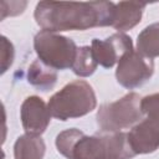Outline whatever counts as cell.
<instances>
[{
    "mask_svg": "<svg viewBox=\"0 0 159 159\" xmlns=\"http://www.w3.org/2000/svg\"><path fill=\"white\" fill-rule=\"evenodd\" d=\"M114 14V4L106 1L39 2L35 17L46 31H66L112 25Z\"/></svg>",
    "mask_w": 159,
    "mask_h": 159,
    "instance_id": "obj_1",
    "label": "cell"
},
{
    "mask_svg": "<svg viewBox=\"0 0 159 159\" xmlns=\"http://www.w3.org/2000/svg\"><path fill=\"white\" fill-rule=\"evenodd\" d=\"M128 135L119 133L108 137H84L76 129L57 135L56 145L68 159H130L135 155Z\"/></svg>",
    "mask_w": 159,
    "mask_h": 159,
    "instance_id": "obj_2",
    "label": "cell"
},
{
    "mask_svg": "<svg viewBox=\"0 0 159 159\" xmlns=\"http://www.w3.org/2000/svg\"><path fill=\"white\" fill-rule=\"evenodd\" d=\"M96 106L92 87L84 81H75L53 94L48 102L51 114L61 120L87 114Z\"/></svg>",
    "mask_w": 159,
    "mask_h": 159,
    "instance_id": "obj_3",
    "label": "cell"
},
{
    "mask_svg": "<svg viewBox=\"0 0 159 159\" xmlns=\"http://www.w3.org/2000/svg\"><path fill=\"white\" fill-rule=\"evenodd\" d=\"M140 107L148 118L133 128L128 140L134 153H149L159 147V94L145 97Z\"/></svg>",
    "mask_w": 159,
    "mask_h": 159,
    "instance_id": "obj_4",
    "label": "cell"
},
{
    "mask_svg": "<svg viewBox=\"0 0 159 159\" xmlns=\"http://www.w3.org/2000/svg\"><path fill=\"white\" fill-rule=\"evenodd\" d=\"M35 48L45 63L58 70L72 67L77 56L76 45L71 39L50 34L46 30L36 35Z\"/></svg>",
    "mask_w": 159,
    "mask_h": 159,
    "instance_id": "obj_5",
    "label": "cell"
},
{
    "mask_svg": "<svg viewBox=\"0 0 159 159\" xmlns=\"http://www.w3.org/2000/svg\"><path fill=\"white\" fill-rule=\"evenodd\" d=\"M139 99L137 93H130L118 102L103 104L97 113L98 125L103 130H118L132 125L142 116Z\"/></svg>",
    "mask_w": 159,
    "mask_h": 159,
    "instance_id": "obj_6",
    "label": "cell"
},
{
    "mask_svg": "<svg viewBox=\"0 0 159 159\" xmlns=\"http://www.w3.org/2000/svg\"><path fill=\"white\" fill-rule=\"evenodd\" d=\"M152 75L153 61L133 50L120 58L116 73L118 82L127 88H134L143 84Z\"/></svg>",
    "mask_w": 159,
    "mask_h": 159,
    "instance_id": "obj_7",
    "label": "cell"
},
{
    "mask_svg": "<svg viewBox=\"0 0 159 159\" xmlns=\"http://www.w3.org/2000/svg\"><path fill=\"white\" fill-rule=\"evenodd\" d=\"M132 41L130 37L125 35H113L104 41H99L94 39L92 41V53L97 63L108 68L114 65L117 58L119 60L128 52H130Z\"/></svg>",
    "mask_w": 159,
    "mask_h": 159,
    "instance_id": "obj_8",
    "label": "cell"
},
{
    "mask_svg": "<svg viewBox=\"0 0 159 159\" xmlns=\"http://www.w3.org/2000/svg\"><path fill=\"white\" fill-rule=\"evenodd\" d=\"M21 118L25 130L31 134H41L46 129L50 120L45 103L39 97L26 98L22 104Z\"/></svg>",
    "mask_w": 159,
    "mask_h": 159,
    "instance_id": "obj_9",
    "label": "cell"
},
{
    "mask_svg": "<svg viewBox=\"0 0 159 159\" xmlns=\"http://www.w3.org/2000/svg\"><path fill=\"white\" fill-rule=\"evenodd\" d=\"M145 7L144 4L135 2H119L117 5L114 20L112 26L117 30H128L140 21L142 11Z\"/></svg>",
    "mask_w": 159,
    "mask_h": 159,
    "instance_id": "obj_10",
    "label": "cell"
},
{
    "mask_svg": "<svg viewBox=\"0 0 159 159\" xmlns=\"http://www.w3.org/2000/svg\"><path fill=\"white\" fill-rule=\"evenodd\" d=\"M29 82L41 91H48L56 82V73L52 68H47L42 62L35 61L29 71Z\"/></svg>",
    "mask_w": 159,
    "mask_h": 159,
    "instance_id": "obj_11",
    "label": "cell"
},
{
    "mask_svg": "<svg viewBox=\"0 0 159 159\" xmlns=\"http://www.w3.org/2000/svg\"><path fill=\"white\" fill-rule=\"evenodd\" d=\"M138 51L149 57L159 56V24L148 26L138 36Z\"/></svg>",
    "mask_w": 159,
    "mask_h": 159,
    "instance_id": "obj_12",
    "label": "cell"
},
{
    "mask_svg": "<svg viewBox=\"0 0 159 159\" xmlns=\"http://www.w3.org/2000/svg\"><path fill=\"white\" fill-rule=\"evenodd\" d=\"M96 66H97V62L93 57L92 48H89L88 46H84L77 50V56L72 66V70L76 75L89 76L93 73Z\"/></svg>",
    "mask_w": 159,
    "mask_h": 159,
    "instance_id": "obj_13",
    "label": "cell"
},
{
    "mask_svg": "<svg viewBox=\"0 0 159 159\" xmlns=\"http://www.w3.org/2000/svg\"><path fill=\"white\" fill-rule=\"evenodd\" d=\"M43 152H45V144L42 139L37 143V145L32 150H27V147L22 137H20L15 144V158L16 159H42Z\"/></svg>",
    "mask_w": 159,
    "mask_h": 159,
    "instance_id": "obj_14",
    "label": "cell"
}]
</instances>
